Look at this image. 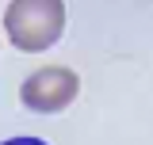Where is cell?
Listing matches in <instances>:
<instances>
[{
  "mask_svg": "<svg viewBox=\"0 0 153 145\" xmlns=\"http://www.w3.org/2000/svg\"><path fill=\"white\" fill-rule=\"evenodd\" d=\"M8 42L23 54H42L65 35V0H12L4 12Z\"/></svg>",
  "mask_w": 153,
  "mask_h": 145,
  "instance_id": "cell-1",
  "label": "cell"
},
{
  "mask_svg": "<svg viewBox=\"0 0 153 145\" xmlns=\"http://www.w3.org/2000/svg\"><path fill=\"white\" fill-rule=\"evenodd\" d=\"M76 92H80V80H76L73 69L46 65V69L31 72L19 84V103L27 111H38V115H57V111H65L76 99Z\"/></svg>",
  "mask_w": 153,
  "mask_h": 145,
  "instance_id": "cell-2",
  "label": "cell"
},
{
  "mask_svg": "<svg viewBox=\"0 0 153 145\" xmlns=\"http://www.w3.org/2000/svg\"><path fill=\"white\" fill-rule=\"evenodd\" d=\"M0 145H46L42 138H8V141H0Z\"/></svg>",
  "mask_w": 153,
  "mask_h": 145,
  "instance_id": "cell-3",
  "label": "cell"
}]
</instances>
